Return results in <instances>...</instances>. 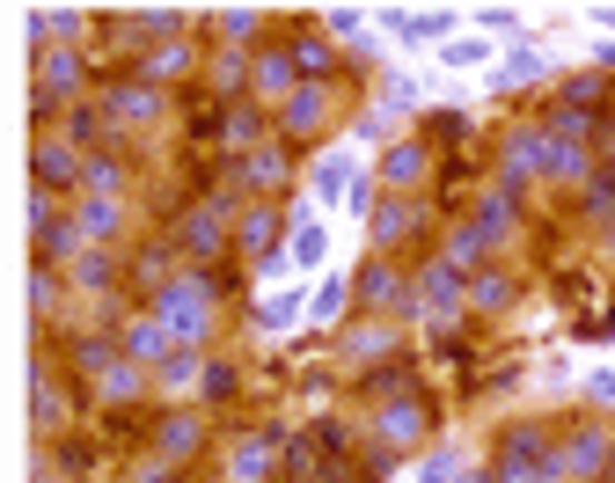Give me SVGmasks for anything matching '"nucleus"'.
Segmentation results:
<instances>
[{
    "mask_svg": "<svg viewBox=\"0 0 615 483\" xmlns=\"http://www.w3.org/2000/svg\"><path fill=\"white\" fill-rule=\"evenodd\" d=\"M198 440H206V417H198V411H176V417H161V425H155V462H191V454H198Z\"/></svg>",
    "mask_w": 615,
    "mask_h": 483,
    "instance_id": "5701e85b",
    "label": "nucleus"
},
{
    "mask_svg": "<svg viewBox=\"0 0 615 483\" xmlns=\"http://www.w3.org/2000/svg\"><path fill=\"white\" fill-rule=\"evenodd\" d=\"M469 308V278L455 264H418L410 272V323H433V329H455V315Z\"/></svg>",
    "mask_w": 615,
    "mask_h": 483,
    "instance_id": "7ed1b4c3",
    "label": "nucleus"
},
{
    "mask_svg": "<svg viewBox=\"0 0 615 483\" xmlns=\"http://www.w3.org/2000/svg\"><path fill=\"white\" fill-rule=\"evenodd\" d=\"M608 462H615V440H608L601 425H579V432H572V440L557 447V476H564V483H586V476H601Z\"/></svg>",
    "mask_w": 615,
    "mask_h": 483,
    "instance_id": "ddd939ff",
    "label": "nucleus"
},
{
    "mask_svg": "<svg viewBox=\"0 0 615 483\" xmlns=\"http://www.w3.org/2000/svg\"><path fill=\"white\" fill-rule=\"evenodd\" d=\"M30 411H37V432H52V425H67V388H59L52 359H37V396H30Z\"/></svg>",
    "mask_w": 615,
    "mask_h": 483,
    "instance_id": "f704fd0d",
    "label": "nucleus"
},
{
    "mask_svg": "<svg viewBox=\"0 0 615 483\" xmlns=\"http://www.w3.org/2000/svg\"><path fill=\"white\" fill-rule=\"evenodd\" d=\"M425 176H433V147H425V139H388L381 147V161H374V184L388 190V198H418V184Z\"/></svg>",
    "mask_w": 615,
    "mask_h": 483,
    "instance_id": "0eeeda50",
    "label": "nucleus"
},
{
    "mask_svg": "<svg viewBox=\"0 0 615 483\" xmlns=\"http://www.w3.org/2000/svg\"><path fill=\"white\" fill-rule=\"evenodd\" d=\"M73 366H81V374L118 366V337H110V329H81V337H73Z\"/></svg>",
    "mask_w": 615,
    "mask_h": 483,
    "instance_id": "ea45409f",
    "label": "nucleus"
},
{
    "mask_svg": "<svg viewBox=\"0 0 615 483\" xmlns=\"http://www.w3.org/2000/svg\"><path fill=\"white\" fill-rule=\"evenodd\" d=\"M286 176H294V161H286L279 139H264V147H249V155L228 161V184L235 190H286Z\"/></svg>",
    "mask_w": 615,
    "mask_h": 483,
    "instance_id": "f8f14e48",
    "label": "nucleus"
},
{
    "mask_svg": "<svg viewBox=\"0 0 615 483\" xmlns=\"http://www.w3.org/2000/svg\"><path fill=\"white\" fill-rule=\"evenodd\" d=\"M286 52H294V73H300V81H323V73L337 67V37L300 30V37H286Z\"/></svg>",
    "mask_w": 615,
    "mask_h": 483,
    "instance_id": "c756f323",
    "label": "nucleus"
},
{
    "mask_svg": "<svg viewBox=\"0 0 615 483\" xmlns=\"http://www.w3.org/2000/svg\"><path fill=\"white\" fill-rule=\"evenodd\" d=\"M462 483H498V476H462Z\"/></svg>",
    "mask_w": 615,
    "mask_h": 483,
    "instance_id": "603ef678",
    "label": "nucleus"
},
{
    "mask_svg": "<svg viewBox=\"0 0 615 483\" xmlns=\"http://www.w3.org/2000/svg\"><path fill=\"white\" fill-rule=\"evenodd\" d=\"M300 315H308V294L294 286V294H271V300H264V308H257V323H264V329H294Z\"/></svg>",
    "mask_w": 615,
    "mask_h": 483,
    "instance_id": "79ce46f5",
    "label": "nucleus"
},
{
    "mask_svg": "<svg viewBox=\"0 0 615 483\" xmlns=\"http://www.w3.org/2000/svg\"><path fill=\"white\" fill-rule=\"evenodd\" d=\"M206 88L220 96V103H242V88H249V52H242V45H212Z\"/></svg>",
    "mask_w": 615,
    "mask_h": 483,
    "instance_id": "b1692460",
    "label": "nucleus"
},
{
    "mask_svg": "<svg viewBox=\"0 0 615 483\" xmlns=\"http://www.w3.org/2000/svg\"><path fill=\"white\" fill-rule=\"evenodd\" d=\"M543 161H549V132H543V125H520V132L506 139V161H498V184H506V190L535 184V176H543Z\"/></svg>",
    "mask_w": 615,
    "mask_h": 483,
    "instance_id": "f3484780",
    "label": "nucleus"
},
{
    "mask_svg": "<svg viewBox=\"0 0 615 483\" xmlns=\"http://www.w3.org/2000/svg\"><path fill=\"white\" fill-rule=\"evenodd\" d=\"M169 249H161V241H147L140 257H132V286H140V294H161V286H169Z\"/></svg>",
    "mask_w": 615,
    "mask_h": 483,
    "instance_id": "a19ab883",
    "label": "nucleus"
},
{
    "mask_svg": "<svg viewBox=\"0 0 615 483\" xmlns=\"http://www.w3.org/2000/svg\"><path fill=\"white\" fill-rule=\"evenodd\" d=\"M586 396H594L601 411H615V366H594V374H586Z\"/></svg>",
    "mask_w": 615,
    "mask_h": 483,
    "instance_id": "09e8293b",
    "label": "nucleus"
},
{
    "mask_svg": "<svg viewBox=\"0 0 615 483\" xmlns=\"http://www.w3.org/2000/svg\"><path fill=\"white\" fill-rule=\"evenodd\" d=\"M543 81H549V59L535 52V45H513V52L498 59V73H492L498 96H513V88H543Z\"/></svg>",
    "mask_w": 615,
    "mask_h": 483,
    "instance_id": "a878e982",
    "label": "nucleus"
},
{
    "mask_svg": "<svg viewBox=\"0 0 615 483\" xmlns=\"http://www.w3.org/2000/svg\"><path fill=\"white\" fill-rule=\"evenodd\" d=\"M169 352H176V337H169V323H161V315H155V308H147V315H132V323H125V329H118V359H132V366H147V374H155V366H161V359H169Z\"/></svg>",
    "mask_w": 615,
    "mask_h": 483,
    "instance_id": "2eb2a0df",
    "label": "nucleus"
},
{
    "mask_svg": "<svg viewBox=\"0 0 615 483\" xmlns=\"http://www.w3.org/2000/svg\"><path fill=\"white\" fill-rule=\"evenodd\" d=\"M418 483H455V454H433V462L418 469Z\"/></svg>",
    "mask_w": 615,
    "mask_h": 483,
    "instance_id": "8fccbe9b",
    "label": "nucleus"
},
{
    "mask_svg": "<svg viewBox=\"0 0 615 483\" xmlns=\"http://www.w3.org/2000/svg\"><path fill=\"white\" fill-rule=\"evenodd\" d=\"M294 88H300V73H294V52H286V45H264V52L249 59V88H242V103H257L264 118H279Z\"/></svg>",
    "mask_w": 615,
    "mask_h": 483,
    "instance_id": "39448f33",
    "label": "nucleus"
},
{
    "mask_svg": "<svg viewBox=\"0 0 615 483\" xmlns=\"http://www.w3.org/2000/svg\"><path fill=\"white\" fill-rule=\"evenodd\" d=\"M198 381H206V352H183V345H176L169 359L155 366V388H161V396H198Z\"/></svg>",
    "mask_w": 615,
    "mask_h": 483,
    "instance_id": "cd10ccee",
    "label": "nucleus"
},
{
    "mask_svg": "<svg viewBox=\"0 0 615 483\" xmlns=\"http://www.w3.org/2000/svg\"><path fill=\"white\" fill-rule=\"evenodd\" d=\"M67 286H81V294H103V286H118V257H110V249H81V257L67 264Z\"/></svg>",
    "mask_w": 615,
    "mask_h": 483,
    "instance_id": "473e14b6",
    "label": "nucleus"
},
{
    "mask_svg": "<svg viewBox=\"0 0 615 483\" xmlns=\"http://www.w3.org/2000/svg\"><path fill=\"white\" fill-rule=\"evenodd\" d=\"M351 294L374 308V323L410 315V272H404L396 257H367V264H359V278H351Z\"/></svg>",
    "mask_w": 615,
    "mask_h": 483,
    "instance_id": "423d86ee",
    "label": "nucleus"
},
{
    "mask_svg": "<svg viewBox=\"0 0 615 483\" xmlns=\"http://www.w3.org/2000/svg\"><path fill=\"white\" fill-rule=\"evenodd\" d=\"M212 30H220V45H249V30H264V8H220Z\"/></svg>",
    "mask_w": 615,
    "mask_h": 483,
    "instance_id": "37998d69",
    "label": "nucleus"
},
{
    "mask_svg": "<svg viewBox=\"0 0 615 483\" xmlns=\"http://www.w3.org/2000/svg\"><path fill=\"white\" fill-rule=\"evenodd\" d=\"M330 118H337V88L330 81H300L294 96H286V110H279V139H323Z\"/></svg>",
    "mask_w": 615,
    "mask_h": 483,
    "instance_id": "6e6552de",
    "label": "nucleus"
},
{
    "mask_svg": "<svg viewBox=\"0 0 615 483\" xmlns=\"http://www.w3.org/2000/svg\"><path fill=\"white\" fill-rule=\"evenodd\" d=\"M96 396H103V403H132V396H147V366H132V359L103 366V374H96Z\"/></svg>",
    "mask_w": 615,
    "mask_h": 483,
    "instance_id": "e433bc0d",
    "label": "nucleus"
},
{
    "mask_svg": "<svg viewBox=\"0 0 615 483\" xmlns=\"http://www.w3.org/2000/svg\"><path fill=\"white\" fill-rule=\"evenodd\" d=\"M191 73H198V45H191V37H161V45H147V52H140V81L147 88L191 81Z\"/></svg>",
    "mask_w": 615,
    "mask_h": 483,
    "instance_id": "a211bd4d",
    "label": "nucleus"
},
{
    "mask_svg": "<svg viewBox=\"0 0 615 483\" xmlns=\"http://www.w3.org/2000/svg\"><path fill=\"white\" fill-rule=\"evenodd\" d=\"M579 198H586V220H594V227H608V220H615V176H601V169H594Z\"/></svg>",
    "mask_w": 615,
    "mask_h": 483,
    "instance_id": "c03bdc74",
    "label": "nucleus"
},
{
    "mask_svg": "<svg viewBox=\"0 0 615 483\" xmlns=\"http://www.w3.org/2000/svg\"><path fill=\"white\" fill-rule=\"evenodd\" d=\"M155 315L169 323V337H176L183 352H198V345L212 337V286H206L198 272H176L169 286L155 294Z\"/></svg>",
    "mask_w": 615,
    "mask_h": 483,
    "instance_id": "f257e3e1",
    "label": "nucleus"
},
{
    "mask_svg": "<svg viewBox=\"0 0 615 483\" xmlns=\"http://www.w3.org/2000/svg\"><path fill=\"white\" fill-rule=\"evenodd\" d=\"M586 176H594V147H557V139H549L543 184H572V190H586Z\"/></svg>",
    "mask_w": 615,
    "mask_h": 483,
    "instance_id": "72a5a7b5",
    "label": "nucleus"
},
{
    "mask_svg": "<svg viewBox=\"0 0 615 483\" xmlns=\"http://www.w3.org/2000/svg\"><path fill=\"white\" fill-rule=\"evenodd\" d=\"M337 308H345V278H323L308 294V323H337Z\"/></svg>",
    "mask_w": 615,
    "mask_h": 483,
    "instance_id": "49530a36",
    "label": "nucleus"
},
{
    "mask_svg": "<svg viewBox=\"0 0 615 483\" xmlns=\"http://www.w3.org/2000/svg\"><path fill=\"white\" fill-rule=\"evenodd\" d=\"M492 59V37H447V67H484Z\"/></svg>",
    "mask_w": 615,
    "mask_h": 483,
    "instance_id": "de8ad7c7",
    "label": "nucleus"
},
{
    "mask_svg": "<svg viewBox=\"0 0 615 483\" xmlns=\"http://www.w3.org/2000/svg\"><path fill=\"white\" fill-rule=\"evenodd\" d=\"M608 476H615V462H608Z\"/></svg>",
    "mask_w": 615,
    "mask_h": 483,
    "instance_id": "864d4df0",
    "label": "nucleus"
},
{
    "mask_svg": "<svg viewBox=\"0 0 615 483\" xmlns=\"http://www.w3.org/2000/svg\"><path fill=\"white\" fill-rule=\"evenodd\" d=\"M367 227H374V257H396V249L425 227V206L418 198H381V213H374Z\"/></svg>",
    "mask_w": 615,
    "mask_h": 483,
    "instance_id": "412c9836",
    "label": "nucleus"
},
{
    "mask_svg": "<svg viewBox=\"0 0 615 483\" xmlns=\"http://www.w3.org/2000/svg\"><path fill=\"white\" fill-rule=\"evenodd\" d=\"M388 30H396V37H404V45H439V37H447V30H455V8H388Z\"/></svg>",
    "mask_w": 615,
    "mask_h": 483,
    "instance_id": "4be33fe9",
    "label": "nucleus"
},
{
    "mask_svg": "<svg viewBox=\"0 0 615 483\" xmlns=\"http://www.w3.org/2000/svg\"><path fill=\"white\" fill-rule=\"evenodd\" d=\"M81 161H88V155H73V147L52 132V125H44V132H37V147H30V176H37V190H81Z\"/></svg>",
    "mask_w": 615,
    "mask_h": 483,
    "instance_id": "9b49d317",
    "label": "nucleus"
},
{
    "mask_svg": "<svg viewBox=\"0 0 615 483\" xmlns=\"http://www.w3.org/2000/svg\"><path fill=\"white\" fill-rule=\"evenodd\" d=\"M37 483H73V476H52V469H37Z\"/></svg>",
    "mask_w": 615,
    "mask_h": 483,
    "instance_id": "3c124183",
    "label": "nucleus"
},
{
    "mask_svg": "<svg viewBox=\"0 0 615 483\" xmlns=\"http://www.w3.org/2000/svg\"><path fill=\"white\" fill-rule=\"evenodd\" d=\"M469 227H476V235H484V249H498V241L513 235V190H506V184H492V190H484V198H476Z\"/></svg>",
    "mask_w": 615,
    "mask_h": 483,
    "instance_id": "bb28decb",
    "label": "nucleus"
},
{
    "mask_svg": "<svg viewBox=\"0 0 615 483\" xmlns=\"http://www.w3.org/2000/svg\"><path fill=\"white\" fill-rule=\"evenodd\" d=\"M67 213H73V227H81L88 249H103V241L125 235V206L118 198H81V206H67Z\"/></svg>",
    "mask_w": 615,
    "mask_h": 483,
    "instance_id": "393cba45",
    "label": "nucleus"
},
{
    "mask_svg": "<svg viewBox=\"0 0 615 483\" xmlns=\"http://www.w3.org/2000/svg\"><path fill=\"white\" fill-rule=\"evenodd\" d=\"M176 241H183V249H191V257H220V249H228V206H220V198H206V206H191L183 213V220H176Z\"/></svg>",
    "mask_w": 615,
    "mask_h": 483,
    "instance_id": "dca6fc26",
    "label": "nucleus"
},
{
    "mask_svg": "<svg viewBox=\"0 0 615 483\" xmlns=\"http://www.w3.org/2000/svg\"><path fill=\"white\" fill-rule=\"evenodd\" d=\"M228 235H235V249H249V257H271V241H286V213L257 198V206L228 213Z\"/></svg>",
    "mask_w": 615,
    "mask_h": 483,
    "instance_id": "aec40b11",
    "label": "nucleus"
},
{
    "mask_svg": "<svg viewBox=\"0 0 615 483\" xmlns=\"http://www.w3.org/2000/svg\"><path fill=\"white\" fill-rule=\"evenodd\" d=\"M469 300H476V308H513V300H520V278H513V272H476L469 278Z\"/></svg>",
    "mask_w": 615,
    "mask_h": 483,
    "instance_id": "58836bf2",
    "label": "nucleus"
},
{
    "mask_svg": "<svg viewBox=\"0 0 615 483\" xmlns=\"http://www.w3.org/2000/svg\"><path fill=\"white\" fill-rule=\"evenodd\" d=\"M59 300H67V278H59L52 264H37V272H30V308H37V315H52Z\"/></svg>",
    "mask_w": 615,
    "mask_h": 483,
    "instance_id": "a18cd8bd",
    "label": "nucleus"
},
{
    "mask_svg": "<svg viewBox=\"0 0 615 483\" xmlns=\"http://www.w3.org/2000/svg\"><path fill=\"white\" fill-rule=\"evenodd\" d=\"M271 469H279V447H271V440H235L228 447V476L220 483H264Z\"/></svg>",
    "mask_w": 615,
    "mask_h": 483,
    "instance_id": "c85d7f7f",
    "label": "nucleus"
},
{
    "mask_svg": "<svg viewBox=\"0 0 615 483\" xmlns=\"http://www.w3.org/2000/svg\"><path fill=\"white\" fill-rule=\"evenodd\" d=\"M418 440H425V403L418 396H388L381 411H374V447L404 454V447H418Z\"/></svg>",
    "mask_w": 615,
    "mask_h": 483,
    "instance_id": "4468645a",
    "label": "nucleus"
},
{
    "mask_svg": "<svg viewBox=\"0 0 615 483\" xmlns=\"http://www.w3.org/2000/svg\"><path fill=\"white\" fill-rule=\"evenodd\" d=\"M220 132H228L235 155H249V147H264V110L257 103H220Z\"/></svg>",
    "mask_w": 615,
    "mask_h": 483,
    "instance_id": "c9c22d12",
    "label": "nucleus"
},
{
    "mask_svg": "<svg viewBox=\"0 0 615 483\" xmlns=\"http://www.w3.org/2000/svg\"><path fill=\"white\" fill-rule=\"evenodd\" d=\"M476 257H484V235H476L469 220H455L447 235H439V264H455L462 278H469V264H476Z\"/></svg>",
    "mask_w": 615,
    "mask_h": 483,
    "instance_id": "4c0bfd02",
    "label": "nucleus"
},
{
    "mask_svg": "<svg viewBox=\"0 0 615 483\" xmlns=\"http://www.w3.org/2000/svg\"><path fill=\"white\" fill-rule=\"evenodd\" d=\"M279 264H294V272H323V264H330V220H323L316 206L286 213V257Z\"/></svg>",
    "mask_w": 615,
    "mask_h": 483,
    "instance_id": "9d476101",
    "label": "nucleus"
},
{
    "mask_svg": "<svg viewBox=\"0 0 615 483\" xmlns=\"http://www.w3.org/2000/svg\"><path fill=\"white\" fill-rule=\"evenodd\" d=\"M81 198H125V161H118V147H103V155L81 161Z\"/></svg>",
    "mask_w": 615,
    "mask_h": 483,
    "instance_id": "2f4dec72",
    "label": "nucleus"
},
{
    "mask_svg": "<svg viewBox=\"0 0 615 483\" xmlns=\"http://www.w3.org/2000/svg\"><path fill=\"white\" fill-rule=\"evenodd\" d=\"M396 345H404L396 323H359V329H345V366H374V359H388Z\"/></svg>",
    "mask_w": 615,
    "mask_h": 483,
    "instance_id": "7c9ffc66",
    "label": "nucleus"
},
{
    "mask_svg": "<svg viewBox=\"0 0 615 483\" xmlns=\"http://www.w3.org/2000/svg\"><path fill=\"white\" fill-rule=\"evenodd\" d=\"M81 88H88V59L81 52H67V45H37V81H30V96H37V125L52 118H67L73 103H81Z\"/></svg>",
    "mask_w": 615,
    "mask_h": 483,
    "instance_id": "f03ea898",
    "label": "nucleus"
},
{
    "mask_svg": "<svg viewBox=\"0 0 615 483\" xmlns=\"http://www.w3.org/2000/svg\"><path fill=\"white\" fill-rule=\"evenodd\" d=\"M103 118H110V132H125V125H155V118H161V88H147V81H110V88H103Z\"/></svg>",
    "mask_w": 615,
    "mask_h": 483,
    "instance_id": "6ab92c4d",
    "label": "nucleus"
},
{
    "mask_svg": "<svg viewBox=\"0 0 615 483\" xmlns=\"http://www.w3.org/2000/svg\"><path fill=\"white\" fill-rule=\"evenodd\" d=\"M498 483H564L557 476V447H549L535 425L513 432V440H506V462H498Z\"/></svg>",
    "mask_w": 615,
    "mask_h": 483,
    "instance_id": "1a4fd4ad",
    "label": "nucleus"
},
{
    "mask_svg": "<svg viewBox=\"0 0 615 483\" xmlns=\"http://www.w3.org/2000/svg\"><path fill=\"white\" fill-rule=\"evenodd\" d=\"M30 241H37V264H52V272H67V264L88 249L81 227H73V213L52 206V190H37L30 198Z\"/></svg>",
    "mask_w": 615,
    "mask_h": 483,
    "instance_id": "20e7f679",
    "label": "nucleus"
}]
</instances>
